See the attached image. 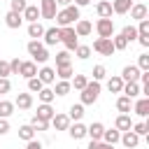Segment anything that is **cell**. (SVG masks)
<instances>
[{
  "label": "cell",
  "mask_w": 149,
  "mask_h": 149,
  "mask_svg": "<svg viewBox=\"0 0 149 149\" xmlns=\"http://www.w3.org/2000/svg\"><path fill=\"white\" fill-rule=\"evenodd\" d=\"M56 23H58V28H65V26H70L72 21H79V7L77 5H68V7H63L61 12H56Z\"/></svg>",
  "instance_id": "cell-1"
},
{
  "label": "cell",
  "mask_w": 149,
  "mask_h": 149,
  "mask_svg": "<svg viewBox=\"0 0 149 149\" xmlns=\"http://www.w3.org/2000/svg\"><path fill=\"white\" fill-rule=\"evenodd\" d=\"M26 49H28V54L33 56V63H47V61H49V51H47V47L40 44L37 40H30Z\"/></svg>",
  "instance_id": "cell-2"
},
{
  "label": "cell",
  "mask_w": 149,
  "mask_h": 149,
  "mask_svg": "<svg viewBox=\"0 0 149 149\" xmlns=\"http://www.w3.org/2000/svg\"><path fill=\"white\" fill-rule=\"evenodd\" d=\"M100 95V81H88L81 88V105H93Z\"/></svg>",
  "instance_id": "cell-3"
},
{
  "label": "cell",
  "mask_w": 149,
  "mask_h": 149,
  "mask_svg": "<svg viewBox=\"0 0 149 149\" xmlns=\"http://www.w3.org/2000/svg\"><path fill=\"white\" fill-rule=\"evenodd\" d=\"M61 42L65 44V51H74L77 49V33H74V28H70V26H65V28H61Z\"/></svg>",
  "instance_id": "cell-4"
},
{
  "label": "cell",
  "mask_w": 149,
  "mask_h": 149,
  "mask_svg": "<svg viewBox=\"0 0 149 149\" xmlns=\"http://www.w3.org/2000/svg\"><path fill=\"white\" fill-rule=\"evenodd\" d=\"M95 30H98L100 37H107V40H109V37L114 35V21H112V19H98Z\"/></svg>",
  "instance_id": "cell-5"
},
{
  "label": "cell",
  "mask_w": 149,
  "mask_h": 149,
  "mask_svg": "<svg viewBox=\"0 0 149 149\" xmlns=\"http://www.w3.org/2000/svg\"><path fill=\"white\" fill-rule=\"evenodd\" d=\"M93 49H95L98 54H102V56H112V54H114L112 37H109V40H107V37H98V40L93 42Z\"/></svg>",
  "instance_id": "cell-6"
},
{
  "label": "cell",
  "mask_w": 149,
  "mask_h": 149,
  "mask_svg": "<svg viewBox=\"0 0 149 149\" xmlns=\"http://www.w3.org/2000/svg\"><path fill=\"white\" fill-rule=\"evenodd\" d=\"M56 12H58L56 0H40V16H44V19H54Z\"/></svg>",
  "instance_id": "cell-7"
},
{
  "label": "cell",
  "mask_w": 149,
  "mask_h": 149,
  "mask_svg": "<svg viewBox=\"0 0 149 149\" xmlns=\"http://www.w3.org/2000/svg\"><path fill=\"white\" fill-rule=\"evenodd\" d=\"M119 77L123 79V84H126V81H137V79H140V68H137V65H126Z\"/></svg>",
  "instance_id": "cell-8"
},
{
  "label": "cell",
  "mask_w": 149,
  "mask_h": 149,
  "mask_svg": "<svg viewBox=\"0 0 149 149\" xmlns=\"http://www.w3.org/2000/svg\"><path fill=\"white\" fill-rule=\"evenodd\" d=\"M102 133H105V126H102L100 121H95V123H91V126L86 128V135L91 137V142H100Z\"/></svg>",
  "instance_id": "cell-9"
},
{
  "label": "cell",
  "mask_w": 149,
  "mask_h": 149,
  "mask_svg": "<svg viewBox=\"0 0 149 149\" xmlns=\"http://www.w3.org/2000/svg\"><path fill=\"white\" fill-rule=\"evenodd\" d=\"M44 44L47 47H51V44H56V42H61V28H44Z\"/></svg>",
  "instance_id": "cell-10"
},
{
  "label": "cell",
  "mask_w": 149,
  "mask_h": 149,
  "mask_svg": "<svg viewBox=\"0 0 149 149\" xmlns=\"http://www.w3.org/2000/svg\"><path fill=\"white\" fill-rule=\"evenodd\" d=\"M19 74H23L26 79H33V77H37V65H35L33 61H21V70H19Z\"/></svg>",
  "instance_id": "cell-11"
},
{
  "label": "cell",
  "mask_w": 149,
  "mask_h": 149,
  "mask_svg": "<svg viewBox=\"0 0 149 149\" xmlns=\"http://www.w3.org/2000/svg\"><path fill=\"white\" fill-rule=\"evenodd\" d=\"M119 142H121V144H123L126 149H135V147L140 144V137H137V135H135L133 130H126V133L121 135V140H119Z\"/></svg>",
  "instance_id": "cell-12"
},
{
  "label": "cell",
  "mask_w": 149,
  "mask_h": 149,
  "mask_svg": "<svg viewBox=\"0 0 149 149\" xmlns=\"http://www.w3.org/2000/svg\"><path fill=\"white\" fill-rule=\"evenodd\" d=\"M121 93L126 95V98H137L140 95V81H126L123 84V88H121Z\"/></svg>",
  "instance_id": "cell-13"
},
{
  "label": "cell",
  "mask_w": 149,
  "mask_h": 149,
  "mask_svg": "<svg viewBox=\"0 0 149 149\" xmlns=\"http://www.w3.org/2000/svg\"><path fill=\"white\" fill-rule=\"evenodd\" d=\"M49 123H51L56 130H68V126H70V119H68V114H54Z\"/></svg>",
  "instance_id": "cell-14"
},
{
  "label": "cell",
  "mask_w": 149,
  "mask_h": 149,
  "mask_svg": "<svg viewBox=\"0 0 149 149\" xmlns=\"http://www.w3.org/2000/svg\"><path fill=\"white\" fill-rule=\"evenodd\" d=\"M68 130H70V137H72V140H81V137H86V126H84L81 121H74L72 126H68Z\"/></svg>",
  "instance_id": "cell-15"
},
{
  "label": "cell",
  "mask_w": 149,
  "mask_h": 149,
  "mask_svg": "<svg viewBox=\"0 0 149 149\" xmlns=\"http://www.w3.org/2000/svg\"><path fill=\"white\" fill-rule=\"evenodd\" d=\"M37 79H40L42 84H54V81H56V70H54V68H42V70L37 72Z\"/></svg>",
  "instance_id": "cell-16"
},
{
  "label": "cell",
  "mask_w": 149,
  "mask_h": 149,
  "mask_svg": "<svg viewBox=\"0 0 149 149\" xmlns=\"http://www.w3.org/2000/svg\"><path fill=\"white\" fill-rule=\"evenodd\" d=\"M91 30H93V26H91V21H86V19H79V21H77V26H74L77 37H86Z\"/></svg>",
  "instance_id": "cell-17"
},
{
  "label": "cell",
  "mask_w": 149,
  "mask_h": 149,
  "mask_svg": "<svg viewBox=\"0 0 149 149\" xmlns=\"http://www.w3.org/2000/svg\"><path fill=\"white\" fill-rule=\"evenodd\" d=\"M14 107H19V109H30V107H33V95H30V93H19Z\"/></svg>",
  "instance_id": "cell-18"
},
{
  "label": "cell",
  "mask_w": 149,
  "mask_h": 149,
  "mask_svg": "<svg viewBox=\"0 0 149 149\" xmlns=\"http://www.w3.org/2000/svg\"><path fill=\"white\" fill-rule=\"evenodd\" d=\"M100 140H102L105 144H112V147H114V144L121 140V130H116V128H112V130H105Z\"/></svg>",
  "instance_id": "cell-19"
},
{
  "label": "cell",
  "mask_w": 149,
  "mask_h": 149,
  "mask_svg": "<svg viewBox=\"0 0 149 149\" xmlns=\"http://www.w3.org/2000/svg\"><path fill=\"white\" fill-rule=\"evenodd\" d=\"M133 7V0H114L112 2V14H126Z\"/></svg>",
  "instance_id": "cell-20"
},
{
  "label": "cell",
  "mask_w": 149,
  "mask_h": 149,
  "mask_svg": "<svg viewBox=\"0 0 149 149\" xmlns=\"http://www.w3.org/2000/svg\"><path fill=\"white\" fill-rule=\"evenodd\" d=\"M5 23H7V28H19L23 23V16L16 14V12H7L5 14Z\"/></svg>",
  "instance_id": "cell-21"
},
{
  "label": "cell",
  "mask_w": 149,
  "mask_h": 149,
  "mask_svg": "<svg viewBox=\"0 0 149 149\" xmlns=\"http://www.w3.org/2000/svg\"><path fill=\"white\" fill-rule=\"evenodd\" d=\"M133 112L137 116H147L149 114V98H140L135 105H133Z\"/></svg>",
  "instance_id": "cell-22"
},
{
  "label": "cell",
  "mask_w": 149,
  "mask_h": 149,
  "mask_svg": "<svg viewBox=\"0 0 149 149\" xmlns=\"http://www.w3.org/2000/svg\"><path fill=\"white\" fill-rule=\"evenodd\" d=\"M54 114H56V112H54V107L42 102V105L37 107V114H35V116H37V119H42V121H51V116H54Z\"/></svg>",
  "instance_id": "cell-23"
},
{
  "label": "cell",
  "mask_w": 149,
  "mask_h": 149,
  "mask_svg": "<svg viewBox=\"0 0 149 149\" xmlns=\"http://www.w3.org/2000/svg\"><path fill=\"white\" fill-rule=\"evenodd\" d=\"M114 126H116V130H123V133H126V130H130V128H133V121H130V116H128V114H119V116H116V121H114Z\"/></svg>",
  "instance_id": "cell-24"
},
{
  "label": "cell",
  "mask_w": 149,
  "mask_h": 149,
  "mask_svg": "<svg viewBox=\"0 0 149 149\" xmlns=\"http://www.w3.org/2000/svg\"><path fill=\"white\" fill-rule=\"evenodd\" d=\"M95 12H98V16H100V19H112V2H107V0L98 2Z\"/></svg>",
  "instance_id": "cell-25"
},
{
  "label": "cell",
  "mask_w": 149,
  "mask_h": 149,
  "mask_svg": "<svg viewBox=\"0 0 149 149\" xmlns=\"http://www.w3.org/2000/svg\"><path fill=\"white\" fill-rule=\"evenodd\" d=\"M26 21H30V23H35L37 19H40V7H35V5H28L26 9H23V14H21Z\"/></svg>",
  "instance_id": "cell-26"
},
{
  "label": "cell",
  "mask_w": 149,
  "mask_h": 149,
  "mask_svg": "<svg viewBox=\"0 0 149 149\" xmlns=\"http://www.w3.org/2000/svg\"><path fill=\"white\" fill-rule=\"evenodd\" d=\"M128 12H130V19H137V21L147 19V5H133Z\"/></svg>",
  "instance_id": "cell-27"
},
{
  "label": "cell",
  "mask_w": 149,
  "mask_h": 149,
  "mask_svg": "<svg viewBox=\"0 0 149 149\" xmlns=\"http://www.w3.org/2000/svg\"><path fill=\"white\" fill-rule=\"evenodd\" d=\"M107 88L112 91V93H121V88H123V79L116 74V77H109L107 79Z\"/></svg>",
  "instance_id": "cell-28"
},
{
  "label": "cell",
  "mask_w": 149,
  "mask_h": 149,
  "mask_svg": "<svg viewBox=\"0 0 149 149\" xmlns=\"http://www.w3.org/2000/svg\"><path fill=\"white\" fill-rule=\"evenodd\" d=\"M28 35H30L33 40H37V37H42V35H44V26H42L40 21H35V23H30V26H28Z\"/></svg>",
  "instance_id": "cell-29"
},
{
  "label": "cell",
  "mask_w": 149,
  "mask_h": 149,
  "mask_svg": "<svg viewBox=\"0 0 149 149\" xmlns=\"http://www.w3.org/2000/svg\"><path fill=\"white\" fill-rule=\"evenodd\" d=\"M19 137H21V140H26V142L35 140V130H33V126H30V123L21 126V128H19Z\"/></svg>",
  "instance_id": "cell-30"
},
{
  "label": "cell",
  "mask_w": 149,
  "mask_h": 149,
  "mask_svg": "<svg viewBox=\"0 0 149 149\" xmlns=\"http://www.w3.org/2000/svg\"><path fill=\"white\" fill-rule=\"evenodd\" d=\"M14 114V102L9 100H0V119H7Z\"/></svg>",
  "instance_id": "cell-31"
},
{
  "label": "cell",
  "mask_w": 149,
  "mask_h": 149,
  "mask_svg": "<svg viewBox=\"0 0 149 149\" xmlns=\"http://www.w3.org/2000/svg\"><path fill=\"white\" fill-rule=\"evenodd\" d=\"M70 88H72V86H70V81L61 79V81L54 86V95H68V93H70Z\"/></svg>",
  "instance_id": "cell-32"
},
{
  "label": "cell",
  "mask_w": 149,
  "mask_h": 149,
  "mask_svg": "<svg viewBox=\"0 0 149 149\" xmlns=\"http://www.w3.org/2000/svg\"><path fill=\"white\" fill-rule=\"evenodd\" d=\"M81 116H84V105H81V102L72 105V107H70V114H68V119H72V121H79Z\"/></svg>",
  "instance_id": "cell-33"
},
{
  "label": "cell",
  "mask_w": 149,
  "mask_h": 149,
  "mask_svg": "<svg viewBox=\"0 0 149 149\" xmlns=\"http://www.w3.org/2000/svg\"><path fill=\"white\" fill-rule=\"evenodd\" d=\"M112 44H114V51H123L126 47H128V42H126V37L119 33V35H112Z\"/></svg>",
  "instance_id": "cell-34"
},
{
  "label": "cell",
  "mask_w": 149,
  "mask_h": 149,
  "mask_svg": "<svg viewBox=\"0 0 149 149\" xmlns=\"http://www.w3.org/2000/svg\"><path fill=\"white\" fill-rule=\"evenodd\" d=\"M56 74H58L61 79H65V81H68V79H70L74 72H72V65L68 63V65H58V68H56Z\"/></svg>",
  "instance_id": "cell-35"
},
{
  "label": "cell",
  "mask_w": 149,
  "mask_h": 149,
  "mask_svg": "<svg viewBox=\"0 0 149 149\" xmlns=\"http://www.w3.org/2000/svg\"><path fill=\"white\" fill-rule=\"evenodd\" d=\"M37 95H40V100H42L44 105H51V100L56 98V95H54V88H49V86H44V88H42Z\"/></svg>",
  "instance_id": "cell-36"
},
{
  "label": "cell",
  "mask_w": 149,
  "mask_h": 149,
  "mask_svg": "<svg viewBox=\"0 0 149 149\" xmlns=\"http://www.w3.org/2000/svg\"><path fill=\"white\" fill-rule=\"evenodd\" d=\"M130 105H133V102H130V98H126V95H121V98L116 100V109H119L121 114H128V112H130Z\"/></svg>",
  "instance_id": "cell-37"
},
{
  "label": "cell",
  "mask_w": 149,
  "mask_h": 149,
  "mask_svg": "<svg viewBox=\"0 0 149 149\" xmlns=\"http://www.w3.org/2000/svg\"><path fill=\"white\" fill-rule=\"evenodd\" d=\"M130 130H133V133H135L137 137H142V135H147V133H149V123H147V121L133 123V128H130Z\"/></svg>",
  "instance_id": "cell-38"
},
{
  "label": "cell",
  "mask_w": 149,
  "mask_h": 149,
  "mask_svg": "<svg viewBox=\"0 0 149 149\" xmlns=\"http://www.w3.org/2000/svg\"><path fill=\"white\" fill-rule=\"evenodd\" d=\"M121 35L126 37V42H133V40H137V28H135V26H126V28L121 30Z\"/></svg>",
  "instance_id": "cell-39"
},
{
  "label": "cell",
  "mask_w": 149,
  "mask_h": 149,
  "mask_svg": "<svg viewBox=\"0 0 149 149\" xmlns=\"http://www.w3.org/2000/svg\"><path fill=\"white\" fill-rule=\"evenodd\" d=\"M86 84H88V79H86V74H74V79H72V84H70V86H74L77 91H81V88H84Z\"/></svg>",
  "instance_id": "cell-40"
},
{
  "label": "cell",
  "mask_w": 149,
  "mask_h": 149,
  "mask_svg": "<svg viewBox=\"0 0 149 149\" xmlns=\"http://www.w3.org/2000/svg\"><path fill=\"white\" fill-rule=\"evenodd\" d=\"M42 88H44V84H42V81H40L37 77H33V79H28V91H30V93H40Z\"/></svg>",
  "instance_id": "cell-41"
},
{
  "label": "cell",
  "mask_w": 149,
  "mask_h": 149,
  "mask_svg": "<svg viewBox=\"0 0 149 149\" xmlns=\"http://www.w3.org/2000/svg\"><path fill=\"white\" fill-rule=\"evenodd\" d=\"M30 126H33V130H47L51 123H49V121H42V119H37V116H33V119H30Z\"/></svg>",
  "instance_id": "cell-42"
},
{
  "label": "cell",
  "mask_w": 149,
  "mask_h": 149,
  "mask_svg": "<svg viewBox=\"0 0 149 149\" xmlns=\"http://www.w3.org/2000/svg\"><path fill=\"white\" fill-rule=\"evenodd\" d=\"M77 58H81V61H86L88 56H91V47H86V44H77Z\"/></svg>",
  "instance_id": "cell-43"
},
{
  "label": "cell",
  "mask_w": 149,
  "mask_h": 149,
  "mask_svg": "<svg viewBox=\"0 0 149 149\" xmlns=\"http://www.w3.org/2000/svg\"><path fill=\"white\" fill-rule=\"evenodd\" d=\"M70 63V51H58L56 54V68L58 65H68Z\"/></svg>",
  "instance_id": "cell-44"
},
{
  "label": "cell",
  "mask_w": 149,
  "mask_h": 149,
  "mask_svg": "<svg viewBox=\"0 0 149 149\" xmlns=\"http://www.w3.org/2000/svg\"><path fill=\"white\" fill-rule=\"evenodd\" d=\"M28 7V2L26 0H12V9L9 12H16V14H23V9Z\"/></svg>",
  "instance_id": "cell-45"
},
{
  "label": "cell",
  "mask_w": 149,
  "mask_h": 149,
  "mask_svg": "<svg viewBox=\"0 0 149 149\" xmlns=\"http://www.w3.org/2000/svg\"><path fill=\"white\" fill-rule=\"evenodd\" d=\"M137 68H140V72H147L149 70V54H142L137 58Z\"/></svg>",
  "instance_id": "cell-46"
},
{
  "label": "cell",
  "mask_w": 149,
  "mask_h": 149,
  "mask_svg": "<svg viewBox=\"0 0 149 149\" xmlns=\"http://www.w3.org/2000/svg\"><path fill=\"white\" fill-rule=\"evenodd\" d=\"M105 74H107L105 65H95V68H93V81H100V79H105Z\"/></svg>",
  "instance_id": "cell-47"
},
{
  "label": "cell",
  "mask_w": 149,
  "mask_h": 149,
  "mask_svg": "<svg viewBox=\"0 0 149 149\" xmlns=\"http://www.w3.org/2000/svg\"><path fill=\"white\" fill-rule=\"evenodd\" d=\"M137 35H149V19H142L137 26Z\"/></svg>",
  "instance_id": "cell-48"
},
{
  "label": "cell",
  "mask_w": 149,
  "mask_h": 149,
  "mask_svg": "<svg viewBox=\"0 0 149 149\" xmlns=\"http://www.w3.org/2000/svg\"><path fill=\"white\" fill-rule=\"evenodd\" d=\"M19 70H21V61L19 58L9 61V74H19Z\"/></svg>",
  "instance_id": "cell-49"
},
{
  "label": "cell",
  "mask_w": 149,
  "mask_h": 149,
  "mask_svg": "<svg viewBox=\"0 0 149 149\" xmlns=\"http://www.w3.org/2000/svg\"><path fill=\"white\" fill-rule=\"evenodd\" d=\"M9 91H12L9 79H7V77H0V93H9Z\"/></svg>",
  "instance_id": "cell-50"
},
{
  "label": "cell",
  "mask_w": 149,
  "mask_h": 149,
  "mask_svg": "<svg viewBox=\"0 0 149 149\" xmlns=\"http://www.w3.org/2000/svg\"><path fill=\"white\" fill-rule=\"evenodd\" d=\"M88 149H114L112 144H105V142H91Z\"/></svg>",
  "instance_id": "cell-51"
},
{
  "label": "cell",
  "mask_w": 149,
  "mask_h": 149,
  "mask_svg": "<svg viewBox=\"0 0 149 149\" xmlns=\"http://www.w3.org/2000/svg\"><path fill=\"white\" fill-rule=\"evenodd\" d=\"M7 74H9V63L0 61V77H7Z\"/></svg>",
  "instance_id": "cell-52"
},
{
  "label": "cell",
  "mask_w": 149,
  "mask_h": 149,
  "mask_svg": "<svg viewBox=\"0 0 149 149\" xmlns=\"http://www.w3.org/2000/svg\"><path fill=\"white\" fill-rule=\"evenodd\" d=\"M5 133H9V121L0 119V135H5Z\"/></svg>",
  "instance_id": "cell-53"
},
{
  "label": "cell",
  "mask_w": 149,
  "mask_h": 149,
  "mask_svg": "<svg viewBox=\"0 0 149 149\" xmlns=\"http://www.w3.org/2000/svg\"><path fill=\"white\" fill-rule=\"evenodd\" d=\"M137 42L142 47H149V35H137Z\"/></svg>",
  "instance_id": "cell-54"
},
{
  "label": "cell",
  "mask_w": 149,
  "mask_h": 149,
  "mask_svg": "<svg viewBox=\"0 0 149 149\" xmlns=\"http://www.w3.org/2000/svg\"><path fill=\"white\" fill-rule=\"evenodd\" d=\"M26 149H42V144H40V142H35V140H30Z\"/></svg>",
  "instance_id": "cell-55"
},
{
  "label": "cell",
  "mask_w": 149,
  "mask_h": 149,
  "mask_svg": "<svg viewBox=\"0 0 149 149\" xmlns=\"http://www.w3.org/2000/svg\"><path fill=\"white\" fill-rule=\"evenodd\" d=\"M88 2H91V0H74V5H77V7H86Z\"/></svg>",
  "instance_id": "cell-56"
},
{
  "label": "cell",
  "mask_w": 149,
  "mask_h": 149,
  "mask_svg": "<svg viewBox=\"0 0 149 149\" xmlns=\"http://www.w3.org/2000/svg\"><path fill=\"white\" fill-rule=\"evenodd\" d=\"M56 5H61V7H68V5H72V0H56Z\"/></svg>",
  "instance_id": "cell-57"
}]
</instances>
